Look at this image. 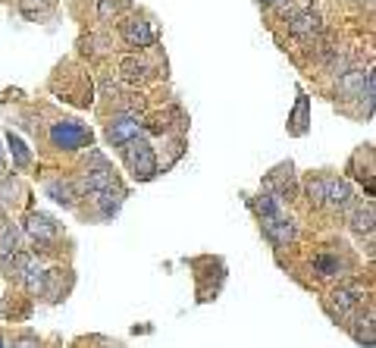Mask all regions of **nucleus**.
<instances>
[{
    "label": "nucleus",
    "mask_w": 376,
    "mask_h": 348,
    "mask_svg": "<svg viewBox=\"0 0 376 348\" xmlns=\"http://www.w3.org/2000/svg\"><path fill=\"white\" fill-rule=\"evenodd\" d=\"M122 161H126L132 179H139V182H151V179H157V173H160L154 148H151V141H144V139L129 141L126 148H122Z\"/></svg>",
    "instance_id": "nucleus-1"
},
{
    "label": "nucleus",
    "mask_w": 376,
    "mask_h": 348,
    "mask_svg": "<svg viewBox=\"0 0 376 348\" xmlns=\"http://www.w3.org/2000/svg\"><path fill=\"white\" fill-rule=\"evenodd\" d=\"M50 144L60 151H78L85 144H91V129H85L76 120H63L50 126Z\"/></svg>",
    "instance_id": "nucleus-2"
},
{
    "label": "nucleus",
    "mask_w": 376,
    "mask_h": 348,
    "mask_svg": "<svg viewBox=\"0 0 376 348\" xmlns=\"http://www.w3.org/2000/svg\"><path fill=\"white\" fill-rule=\"evenodd\" d=\"M141 132H144V122L139 120V116H132V113L117 116V120H110V122H107V129H104L107 141L117 144V148H126L129 141L141 139Z\"/></svg>",
    "instance_id": "nucleus-3"
},
{
    "label": "nucleus",
    "mask_w": 376,
    "mask_h": 348,
    "mask_svg": "<svg viewBox=\"0 0 376 348\" xmlns=\"http://www.w3.org/2000/svg\"><path fill=\"white\" fill-rule=\"evenodd\" d=\"M360 298H364V292H360L358 286H351V282H345V286H336L329 292V311L336 317H348L351 311L360 304Z\"/></svg>",
    "instance_id": "nucleus-4"
},
{
    "label": "nucleus",
    "mask_w": 376,
    "mask_h": 348,
    "mask_svg": "<svg viewBox=\"0 0 376 348\" xmlns=\"http://www.w3.org/2000/svg\"><path fill=\"white\" fill-rule=\"evenodd\" d=\"M122 41L129 47H151L157 45V28L148 19H129V23H122Z\"/></svg>",
    "instance_id": "nucleus-5"
},
{
    "label": "nucleus",
    "mask_w": 376,
    "mask_h": 348,
    "mask_svg": "<svg viewBox=\"0 0 376 348\" xmlns=\"http://www.w3.org/2000/svg\"><path fill=\"white\" fill-rule=\"evenodd\" d=\"M264 236L270 238L276 248H286L288 242H295V236H298V226H295L292 216H270V220H264Z\"/></svg>",
    "instance_id": "nucleus-6"
},
{
    "label": "nucleus",
    "mask_w": 376,
    "mask_h": 348,
    "mask_svg": "<svg viewBox=\"0 0 376 348\" xmlns=\"http://www.w3.org/2000/svg\"><path fill=\"white\" fill-rule=\"evenodd\" d=\"M78 192L104 195V192H119V185H117V176H113L107 166H100V170H88V173H85L82 182H78Z\"/></svg>",
    "instance_id": "nucleus-7"
},
{
    "label": "nucleus",
    "mask_w": 376,
    "mask_h": 348,
    "mask_svg": "<svg viewBox=\"0 0 376 348\" xmlns=\"http://www.w3.org/2000/svg\"><path fill=\"white\" fill-rule=\"evenodd\" d=\"M25 232L38 245H47V242H54V238L60 236V226H57V223L50 220L47 214H28L25 216Z\"/></svg>",
    "instance_id": "nucleus-8"
},
{
    "label": "nucleus",
    "mask_w": 376,
    "mask_h": 348,
    "mask_svg": "<svg viewBox=\"0 0 376 348\" xmlns=\"http://www.w3.org/2000/svg\"><path fill=\"white\" fill-rule=\"evenodd\" d=\"M288 32H292L295 38H310V35L320 32V16H317L314 10L292 13V19H288Z\"/></svg>",
    "instance_id": "nucleus-9"
},
{
    "label": "nucleus",
    "mask_w": 376,
    "mask_h": 348,
    "mask_svg": "<svg viewBox=\"0 0 376 348\" xmlns=\"http://www.w3.org/2000/svg\"><path fill=\"white\" fill-rule=\"evenodd\" d=\"M151 63L148 60H139V57H122L119 60V76L126 79L129 85H141V82H148L151 79Z\"/></svg>",
    "instance_id": "nucleus-10"
},
{
    "label": "nucleus",
    "mask_w": 376,
    "mask_h": 348,
    "mask_svg": "<svg viewBox=\"0 0 376 348\" xmlns=\"http://www.w3.org/2000/svg\"><path fill=\"white\" fill-rule=\"evenodd\" d=\"M327 204L336 207V210H345L351 204V185L345 179H329V188H327Z\"/></svg>",
    "instance_id": "nucleus-11"
},
{
    "label": "nucleus",
    "mask_w": 376,
    "mask_h": 348,
    "mask_svg": "<svg viewBox=\"0 0 376 348\" xmlns=\"http://www.w3.org/2000/svg\"><path fill=\"white\" fill-rule=\"evenodd\" d=\"M351 232L354 236H373V204H360L351 210Z\"/></svg>",
    "instance_id": "nucleus-12"
},
{
    "label": "nucleus",
    "mask_w": 376,
    "mask_h": 348,
    "mask_svg": "<svg viewBox=\"0 0 376 348\" xmlns=\"http://www.w3.org/2000/svg\"><path fill=\"white\" fill-rule=\"evenodd\" d=\"M370 72V69H367ZM367 72H360V69H348V72H342L339 76V91L342 94H364V85H367Z\"/></svg>",
    "instance_id": "nucleus-13"
},
{
    "label": "nucleus",
    "mask_w": 376,
    "mask_h": 348,
    "mask_svg": "<svg viewBox=\"0 0 376 348\" xmlns=\"http://www.w3.org/2000/svg\"><path fill=\"white\" fill-rule=\"evenodd\" d=\"M288 132L292 135H305L307 132V94L298 91V104H295L292 116H288Z\"/></svg>",
    "instance_id": "nucleus-14"
},
{
    "label": "nucleus",
    "mask_w": 376,
    "mask_h": 348,
    "mask_svg": "<svg viewBox=\"0 0 376 348\" xmlns=\"http://www.w3.org/2000/svg\"><path fill=\"white\" fill-rule=\"evenodd\" d=\"M16 251H19V229L13 223H4V229H0V264L10 260Z\"/></svg>",
    "instance_id": "nucleus-15"
},
{
    "label": "nucleus",
    "mask_w": 376,
    "mask_h": 348,
    "mask_svg": "<svg viewBox=\"0 0 376 348\" xmlns=\"http://www.w3.org/2000/svg\"><path fill=\"white\" fill-rule=\"evenodd\" d=\"M251 204H254V210L260 214V220H270V216H279L282 214V204H279V198L273 192H260L254 201H251Z\"/></svg>",
    "instance_id": "nucleus-16"
},
{
    "label": "nucleus",
    "mask_w": 376,
    "mask_h": 348,
    "mask_svg": "<svg viewBox=\"0 0 376 348\" xmlns=\"http://www.w3.org/2000/svg\"><path fill=\"white\" fill-rule=\"evenodd\" d=\"M327 188H329V176H310L307 185H305V195H307L310 204L314 207L327 204Z\"/></svg>",
    "instance_id": "nucleus-17"
},
{
    "label": "nucleus",
    "mask_w": 376,
    "mask_h": 348,
    "mask_svg": "<svg viewBox=\"0 0 376 348\" xmlns=\"http://www.w3.org/2000/svg\"><path fill=\"white\" fill-rule=\"evenodd\" d=\"M314 273L317 277H339V273H342V260L336 255L320 251V255H314Z\"/></svg>",
    "instance_id": "nucleus-18"
},
{
    "label": "nucleus",
    "mask_w": 376,
    "mask_h": 348,
    "mask_svg": "<svg viewBox=\"0 0 376 348\" xmlns=\"http://www.w3.org/2000/svg\"><path fill=\"white\" fill-rule=\"evenodd\" d=\"M351 336H354V342H360L364 348H373V342H376V336H373V314H367V317H360V320H354Z\"/></svg>",
    "instance_id": "nucleus-19"
},
{
    "label": "nucleus",
    "mask_w": 376,
    "mask_h": 348,
    "mask_svg": "<svg viewBox=\"0 0 376 348\" xmlns=\"http://www.w3.org/2000/svg\"><path fill=\"white\" fill-rule=\"evenodd\" d=\"M47 195L63 207L76 204V188H72V182H60V179H57V182H47Z\"/></svg>",
    "instance_id": "nucleus-20"
},
{
    "label": "nucleus",
    "mask_w": 376,
    "mask_h": 348,
    "mask_svg": "<svg viewBox=\"0 0 376 348\" xmlns=\"http://www.w3.org/2000/svg\"><path fill=\"white\" fill-rule=\"evenodd\" d=\"M6 144H10V151H13V161H16V166H28L32 163V151L25 148V141L19 139V135H6Z\"/></svg>",
    "instance_id": "nucleus-21"
},
{
    "label": "nucleus",
    "mask_w": 376,
    "mask_h": 348,
    "mask_svg": "<svg viewBox=\"0 0 376 348\" xmlns=\"http://www.w3.org/2000/svg\"><path fill=\"white\" fill-rule=\"evenodd\" d=\"M98 207L104 216H117L119 207H122V192H104L98 195Z\"/></svg>",
    "instance_id": "nucleus-22"
},
{
    "label": "nucleus",
    "mask_w": 376,
    "mask_h": 348,
    "mask_svg": "<svg viewBox=\"0 0 376 348\" xmlns=\"http://www.w3.org/2000/svg\"><path fill=\"white\" fill-rule=\"evenodd\" d=\"M117 16V0H98V19L100 23H110Z\"/></svg>",
    "instance_id": "nucleus-23"
},
{
    "label": "nucleus",
    "mask_w": 376,
    "mask_h": 348,
    "mask_svg": "<svg viewBox=\"0 0 376 348\" xmlns=\"http://www.w3.org/2000/svg\"><path fill=\"white\" fill-rule=\"evenodd\" d=\"M19 348H38V339H35V336H23V339H19Z\"/></svg>",
    "instance_id": "nucleus-24"
},
{
    "label": "nucleus",
    "mask_w": 376,
    "mask_h": 348,
    "mask_svg": "<svg viewBox=\"0 0 376 348\" xmlns=\"http://www.w3.org/2000/svg\"><path fill=\"white\" fill-rule=\"evenodd\" d=\"M0 176H6V163L4 161H0Z\"/></svg>",
    "instance_id": "nucleus-25"
},
{
    "label": "nucleus",
    "mask_w": 376,
    "mask_h": 348,
    "mask_svg": "<svg viewBox=\"0 0 376 348\" xmlns=\"http://www.w3.org/2000/svg\"><path fill=\"white\" fill-rule=\"evenodd\" d=\"M260 4H279V0H260Z\"/></svg>",
    "instance_id": "nucleus-26"
},
{
    "label": "nucleus",
    "mask_w": 376,
    "mask_h": 348,
    "mask_svg": "<svg viewBox=\"0 0 376 348\" xmlns=\"http://www.w3.org/2000/svg\"><path fill=\"white\" fill-rule=\"evenodd\" d=\"M0 229H4V210H0Z\"/></svg>",
    "instance_id": "nucleus-27"
},
{
    "label": "nucleus",
    "mask_w": 376,
    "mask_h": 348,
    "mask_svg": "<svg viewBox=\"0 0 376 348\" xmlns=\"http://www.w3.org/2000/svg\"><path fill=\"white\" fill-rule=\"evenodd\" d=\"M358 4H370V0H358Z\"/></svg>",
    "instance_id": "nucleus-28"
}]
</instances>
